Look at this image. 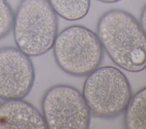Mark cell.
I'll return each instance as SVG.
<instances>
[{
  "label": "cell",
  "instance_id": "11",
  "mask_svg": "<svg viewBox=\"0 0 146 129\" xmlns=\"http://www.w3.org/2000/svg\"><path fill=\"white\" fill-rule=\"evenodd\" d=\"M143 31L146 34V5L144 7L141 16H140V23Z\"/></svg>",
  "mask_w": 146,
  "mask_h": 129
},
{
  "label": "cell",
  "instance_id": "9",
  "mask_svg": "<svg viewBox=\"0 0 146 129\" xmlns=\"http://www.w3.org/2000/svg\"><path fill=\"white\" fill-rule=\"evenodd\" d=\"M56 14L70 21L82 19L88 13L90 0H48Z\"/></svg>",
  "mask_w": 146,
  "mask_h": 129
},
{
  "label": "cell",
  "instance_id": "8",
  "mask_svg": "<svg viewBox=\"0 0 146 129\" xmlns=\"http://www.w3.org/2000/svg\"><path fill=\"white\" fill-rule=\"evenodd\" d=\"M124 126L129 129H146V87L131 98L125 110Z\"/></svg>",
  "mask_w": 146,
  "mask_h": 129
},
{
  "label": "cell",
  "instance_id": "1",
  "mask_svg": "<svg viewBox=\"0 0 146 129\" xmlns=\"http://www.w3.org/2000/svg\"><path fill=\"white\" fill-rule=\"evenodd\" d=\"M97 35L117 66L131 72L146 68V34L130 13L119 9L104 13L98 21Z\"/></svg>",
  "mask_w": 146,
  "mask_h": 129
},
{
  "label": "cell",
  "instance_id": "12",
  "mask_svg": "<svg viewBox=\"0 0 146 129\" xmlns=\"http://www.w3.org/2000/svg\"><path fill=\"white\" fill-rule=\"evenodd\" d=\"M98 1L104 2V3H113L119 2L121 0H98Z\"/></svg>",
  "mask_w": 146,
  "mask_h": 129
},
{
  "label": "cell",
  "instance_id": "5",
  "mask_svg": "<svg viewBox=\"0 0 146 129\" xmlns=\"http://www.w3.org/2000/svg\"><path fill=\"white\" fill-rule=\"evenodd\" d=\"M42 108L48 128L86 129L91 113L83 94L75 88L58 85L44 94Z\"/></svg>",
  "mask_w": 146,
  "mask_h": 129
},
{
  "label": "cell",
  "instance_id": "6",
  "mask_svg": "<svg viewBox=\"0 0 146 129\" xmlns=\"http://www.w3.org/2000/svg\"><path fill=\"white\" fill-rule=\"evenodd\" d=\"M35 77L29 56L18 48H0V99H23L31 91Z\"/></svg>",
  "mask_w": 146,
  "mask_h": 129
},
{
  "label": "cell",
  "instance_id": "4",
  "mask_svg": "<svg viewBox=\"0 0 146 129\" xmlns=\"http://www.w3.org/2000/svg\"><path fill=\"white\" fill-rule=\"evenodd\" d=\"M55 61L66 73L85 76L96 69L103 59L98 35L86 27L70 26L57 35L53 45Z\"/></svg>",
  "mask_w": 146,
  "mask_h": 129
},
{
  "label": "cell",
  "instance_id": "7",
  "mask_svg": "<svg viewBox=\"0 0 146 129\" xmlns=\"http://www.w3.org/2000/svg\"><path fill=\"white\" fill-rule=\"evenodd\" d=\"M48 128L43 115L22 99L0 103V129Z\"/></svg>",
  "mask_w": 146,
  "mask_h": 129
},
{
  "label": "cell",
  "instance_id": "10",
  "mask_svg": "<svg viewBox=\"0 0 146 129\" xmlns=\"http://www.w3.org/2000/svg\"><path fill=\"white\" fill-rule=\"evenodd\" d=\"M14 15L7 0H0V40L10 32Z\"/></svg>",
  "mask_w": 146,
  "mask_h": 129
},
{
  "label": "cell",
  "instance_id": "2",
  "mask_svg": "<svg viewBox=\"0 0 146 129\" xmlns=\"http://www.w3.org/2000/svg\"><path fill=\"white\" fill-rule=\"evenodd\" d=\"M13 28L18 48L29 57L40 56L53 47L58 32L56 15L48 0H22Z\"/></svg>",
  "mask_w": 146,
  "mask_h": 129
},
{
  "label": "cell",
  "instance_id": "3",
  "mask_svg": "<svg viewBox=\"0 0 146 129\" xmlns=\"http://www.w3.org/2000/svg\"><path fill=\"white\" fill-rule=\"evenodd\" d=\"M82 94L91 115L106 119L116 117L125 111L132 98L127 77L111 66L97 68L88 74Z\"/></svg>",
  "mask_w": 146,
  "mask_h": 129
}]
</instances>
